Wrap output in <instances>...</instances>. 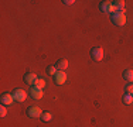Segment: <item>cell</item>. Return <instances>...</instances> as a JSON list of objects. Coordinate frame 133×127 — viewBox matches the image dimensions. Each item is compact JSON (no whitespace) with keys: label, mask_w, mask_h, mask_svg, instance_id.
Returning a JSON list of instances; mask_svg holds the SVG:
<instances>
[{"label":"cell","mask_w":133,"mask_h":127,"mask_svg":"<svg viewBox=\"0 0 133 127\" xmlns=\"http://www.w3.org/2000/svg\"><path fill=\"white\" fill-rule=\"evenodd\" d=\"M110 21H112L115 25H118V27L125 25V23H126V16H125V13H118V11L112 13V14H110Z\"/></svg>","instance_id":"1"},{"label":"cell","mask_w":133,"mask_h":127,"mask_svg":"<svg viewBox=\"0 0 133 127\" xmlns=\"http://www.w3.org/2000/svg\"><path fill=\"white\" fill-rule=\"evenodd\" d=\"M89 55L95 62H101L103 59V48L102 47H94V48L91 50Z\"/></svg>","instance_id":"2"},{"label":"cell","mask_w":133,"mask_h":127,"mask_svg":"<svg viewBox=\"0 0 133 127\" xmlns=\"http://www.w3.org/2000/svg\"><path fill=\"white\" fill-rule=\"evenodd\" d=\"M11 95H13L16 102H24L27 97V92L23 90V89H20V88H16L14 90L11 92Z\"/></svg>","instance_id":"3"},{"label":"cell","mask_w":133,"mask_h":127,"mask_svg":"<svg viewBox=\"0 0 133 127\" xmlns=\"http://www.w3.org/2000/svg\"><path fill=\"white\" fill-rule=\"evenodd\" d=\"M99 10L102 13L112 14V13H115V7H113L112 2H101L99 3Z\"/></svg>","instance_id":"4"},{"label":"cell","mask_w":133,"mask_h":127,"mask_svg":"<svg viewBox=\"0 0 133 127\" xmlns=\"http://www.w3.org/2000/svg\"><path fill=\"white\" fill-rule=\"evenodd\" d=\"M14 100L13 95L9 93V92H3L2 95H0V103H2V106H9V104H11Z\"/></svg>","instance_id":"5"},{"label":"cell","mask_w":133,"mask_h":127,"mask_svg":"<svg viewBox=\"0 0 133 127\" xmlns=\"http://www.w3.org/2000/svg\"><path fill=\"white\" fill-rule=\"evenodd\" d=\"M30 96H31V99H34V100H40L41 97H43V95H44V92H43V89H40V88H37V86H31L30 88Z\"/></svg>","instance_id":"6"},{"label":"cell","mask_w":133,"mask_h":127,"mask_svg":"<svg viewBox=\"0 0 133 127\" xmlns=\"http://www.w3.org/2000/svg\"><path fill=\"white\" fill-rule=\"evenodd\" d=\"M24 83H27V85H30V86H34V83H36V81L38 78H37V75L34 74V72H31V71H28L24 74Z\"/></svg>","instance_id":"7"},{"label":"cell","mask_w":133,"mask_h":127,"mask_svg":"<svg viewBox=\"0 0 133 127\" xmlns=\"http://www.w3.org/2000/svg\"><path fill=\"white\" fill-rule=\"evenodd\" d=\"M52 79H54V82H55L57 85H64L66 82V74L64 71H58L52 76Z\"/></svg>","instance_id":"8"},{"label":"cell","mask_w":133,"mask_h":127,"mask_svg":"<svg viewBox=\"0 0 133 127\" xmlns=\"http://www.w3.org/2000/svg\"><path fill=\"white\" fill-rule=\"evenodd\" d=\"M27 116L28 117H31V119H36V117H41V110H40V107H37V106H30V107H27Z\"/></svg>","instance_id":"9"},{"label":"cell","mask_w":133,"mask_h":127,"mask_svg":"<svg viewBox=\"0 0 133 127\" xmlns=\"http://www.w3.org/2000/svg\"><path fill=\"white\" fill-rule=\"evenodd\" d=\"M112 4L115 7V11L125 13V2L123 0H115V2H112Z\"/></svg>","instance_id":"10"},{"label":"cell","mask_w":133,"mask_h":127,"mask_svg":"<svg viewBox=\"0 0 133 127\" xmlns=\"http://www.w3.org/2000/svg\"><path fill=\"white\" fill-rule=\"evenodd\" d=\"M55 68L58 69V71H65L66 68H68V59H58V61L55 62Z\"/></svg>","instance_id":"11"},{"label":"cell","mask_w":133,"mask_h":127,"mask_svg":"<svg viewBox=\"0 0 133 127\" xmlns=\"http://www.w3.org/2000/svg\"><path fill=\"white\" fill-rule=\"evenodd\" d=\"M122 76H123V79H125V81L133 82V69H125V71H123V74H122Z\"/></svg>","instance_id":"12"},{"label":"cell","mask_w":133,"mask_h":127,"mask_svg":"<svg viewBox=\"0 0 133 127\" xmlns=\"http://www.w3.org/2000/svg\"><path fill=\"white\" fill-rule=\"evenodd\" d=\"M40 119L43 120V122L48 123V122H51V120H52V114H51V112H43Z\"/></svg>","instance_id":"13"},{"label":"cell","mask_w":133,"mask_h":127,"mask_svg":"<svg viewBox=\"0 0 133 127\" xmlns=\"http://www.w3.org/2000/svg\"><path fill=\"white\" fill-rule=\"evenodd\" d=\"M122 102H123L125 104H128V106H129V104H132V102H133V95L125 93V95L122 96Z\"/></svg>","instance_id":"14"},{"label":"cell","mask_w":133,"mask_h":127,"mask_svg":"<svg viewBox=\"0 0 133 127\" xmlns=\"http://www.w3.org/2000/svg\"><path fill=\"white\" fill-rule=\"evenodd\" d=\"M45 72H47V74H48L50 76H54V75L57 74V72H58V69L55 68V65H48V66L45 68Z\"/></svg>","instance_id":"15"},{"label":"cell","mask_w":133,"mask_h":127,"mask_svg":"<svg viewBox=\"0 0 133 127\" xmlns=\"http://www.w3.org/2000/svg\"><path fill=\"white\" fill-rule=\"evenodd\" d=\"M34 86H37V88H40V89H44V86H45V79L38 78L36 81V83H34Z\"/></svg>","instance_id":"16"},{"label":"cell","mask_w":133,"mask_h":127,"mask_svg":"<svg viewBox=\"0 0 133 127\" xmlns=\"http://www.w3.org/2000/svg\"><path fill=\"white\" fill-rule=\"evenodd\" d=\"M125 93L133 95V83H132V82H129V83L125 86Z\"/></svg>","instance_id":"17"},{"label":"cell","mask_w":133,"mask_h":127,"mask_svg":"<svg viewBox=\"0 0 133 127\" xmlns=\"http://www.w3.org/2000/svg\"><path fill=\"white\" fill-rule=\"evenodd\" d=\"M6 114H7V109H6V106H0V116L4 117Z\"/></svg>","instance_id":"18"},{"label":"cell","mask_w":133,"mask_h":127,"mask_svg":"<svg viewBox=\"0 0 133 127\" xmlns=\"http://www.w3.org/2000/svg\"><path fill=\"white\" fill-rule=\"evenodd\" d=\"M62 3H64V4H66V6H71V4H74V0H62Z\"/></svg>","instance_id":"19"}]
</instances>
